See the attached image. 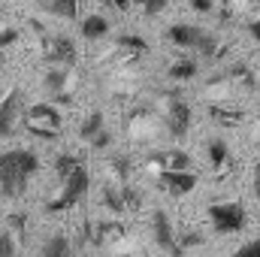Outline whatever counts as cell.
Listing matches in <instances>:
<instances>
[{"label":"cell","instance_id":"1","mask_svg":"<svg viewBox=\"0 0 260 257\" xmlns=\"http://www.w3.org/2000/svg\"><path fill=\"white\" fill-rule=\"evenodd\" d=\"M167 40L176 43L179 49H197L203 58H221L224 55V49L218 46L215 34H209V30H203L197 24H173L167 30Z\"/></svg>","mask_w":260,"mask_h":257},{"label":"cell","instance_id":"2","mask_svg":"<svg viewBox=\"0 0 260 257\" xmlns=\"http://www.w3.org/2000/svg\"><path fill=\"white\" fill-rule=\"evenodd\" d=\"M0 173L18 179V182H30L40 173V157L27 148H9L0 151Z\"/></svg>","mask_w":260,"mask_h":257},{"label":"cell","instance_id":"3","mask_svg":"<svg viewBox=\"0 0 260 257\" xmlns=\"http://www.w3.org/2000/svg\"><path fill=\"white\" fill-rule=\"evenodd\" d=\"M209 221H212V227H215L218 233H239V230H245V224H248V212H245V206L236 203V200H230V203H215V206H209Z\"/></svg>","mask_w":260,"mask_h":257},{"label":"cell","instance_id":"4","mask_svg":"<svg viewBox=\"0 0 260 257\" xmlns=\"http://www.w3.org/2000/svg\"><path fill=\"white\" fill-rule=\"evenodd\" d=\"M88 188H91V176H88V170L85 167H79L70 179L64 182V188H61V197H55V200H49L46 203V212H67V209H73L85 194H88Z\"/></svg>","mask_w":260,"mask_h":257},{"label":"cell","instance_id":"5","mask_svg":"<svg viewBox=\"0 0 260 257\" xmlns=\"http://www.w3.org/2000/svg\"><path fill=\"white\" fill-rule=\"evenodd\" d=\"M21 109H24V94H21V88H12L0 103V139L15 136L18 121H21Z\"/></svg>","mask_w":260,"mask_h":257},{"label":"cell","instance_id":"6","mask_svg":"<svg viewBox=\"0 0 260 257\" xmlns=\"http://www.w3.org/2000/svg\"><path fill=\"white\" fill-rule=\"evenodd\" d=\"M151 233H154V242L160 251H167L170 257H182V248L176 242V230H173V221L164 209H154L151 215Z\"/></svg>","mask_w":260,"mask_h":257},{"label":"cell","instance_id":"7","mask_svg":"<svg viewBox=\"0 0 260 257\" xmlns=\"http://www.w3.org/2000/svg\"><path fill=\"white\" fill-rule=\"evenodd\" d=\"M148 164H154L157 170L154 173H194V160L191 154L173 148V151H154L148 157Z\"/></svg>","mask_w":260,"mask_h":257},{"label":"cell","instance_id":"8","mask_svg":"<svg viewBox=\"0 0 260 257\" xmlns=\"http://www.w3.org/2000/svg\"><path fill=\"white\" fill-rule=\"evenodd\" d=\"M170 97L173 100H170V109H167V130L176 139H182L191 130V106L185 100H179V94H170Z\"/></svg>","mask_w":260,"mask_h":257},{"label":"cell","instance_id":"9","mask_svg":"<svg viewBox=\"0 0 260 257\" xmlns=\"http://www.w3.org/2000/svg\"><path fill=\"white\" fill-rule=\"evenodd\" d=\"M46 61L55 64L58 70L76 64V43L70 37H52L46 40Z\"/></svg>","mask_w":260,"mask_h":257},{"label":"cell","instance_id":"10","mask_svg":"<svg viewBox=\"0 0 260 257\" xmlns=\"http://www.w3.org/2000/svg\"><path fill=\"white\" fill-rule=\"evenodd\" d=\"M157 182L176 197H185L197 188V176L194 173H157Z\"/></svg>","mask_w":260,"mask_h":257},{"label":"cell","instance_id":"11","mask_svg":"<svg viewBox=\"0 0 260 257\" xmlns=\"http://www.w3.org/2000/svg\"><path fill=\"white\" fill-rule=\"evenodd\" d=\"M27 118H30V124H40V127H46V130H58V133H61V112H58L52 103H37V106H30V109H27Z\"/></svg>","mask_w":260,"mask_h":257},{"label":"cell","instance_id":"12","mask_svg":"<svg viewBox=\"0 0 260 257\" xmlns=\"http://www.w3.org/2000/svg\"><path fill=\"white\" fill-rule=\"evenodd\" d=\"M121 236H124V224L121 221H100V224H94L91 242L94 245H109V242H118Z\"/></svg>","mask_w":260,"mask_h":257},{"label":"cell","instance_id":"13","mask_svg":"<svg viewBox=\"0 0 260 257\" xmlns=\"http://www.w3.org/2000/svg\"><path fill=\"white\" fill-rule=\"evenodd\" d=\"M40 257H73V242L67 239L64 233H55L43 242V251Z\"/></svg>","mask_w":260,"mask_h":257},{"label":"cell","instance_id":"14","mask_svg":"<svg viewBox=\"0 0 260 257\" xmlns=\"http://www.w3.org/2000/svg\"><path fill=\"white\" fill-rule=\"evenodd\" d=\"M79 30H82L85 40H100V37L109 34V21L103 15H85L82 24H79Z\"/></svg>","mask_w":260,"mask_h":257},{"label":"cell","instance_id":"15","mask_svg":"<svg viewBox=\"0 0 260 257\" xmlns=\"http://www.w3.org/2000/svg\"><path fill=\"white\" fill-rule=\"evenodd\" d=\"M209 115H212L218 124H224V127H236V124L245 118V112H242V109H230V106H221V103L209 106Z\"/></svg>","mask_w":260,"mask_h":257},{"label":"cell","instance_id":"16","mask_svg":"<svg viewBox=\"0 0 260 257\" xmlns=\"http://www.w3.org/2000/svg\"><path fill=\"white\" fill-rule=\"evenodd\" d=\"M79 167H85L79 154H70V151H64V154H58V157H55V173H58V179H61V182H67V179H70Z\"/></svg>","mask_w":260,"mask_h":257},{"label":"cell","instance_id":"17","mask_svg":"<svg viewBox=\"0 0 260 257\" xmlns=\"http://www.w3.org/2000/svg\"><path fill=\"white\" fill-rule=\"evenodd\" d=\"M197 73H200V67H197L194 58H182V61H176V64L167 70V76L176 79V82H191Z\"/></svg>","mask_w":260,"mask_h":257},{"label":"cell","instance_id":"18","mask_svg":"<svg viewBox=\"0 0 260 257\" xmlns=\"http://www.w3.org/2000/svg\"><path fill=\"white\" fill-rule=\"evenodd\" d=\"M103 112H91L85 121H82V127H79V136L85 139V142H94L100 133H103Z\"/></svg>","mask_w":260,"mask_h":257},{"label":"cell","instance_id":"19","mask_svg":"<svg viewBox=\"0 0 260 257\" xmlns=\"http://www.w3.org/2000/svg\"><path fill=\"white\" fill-rule=\"evenodd\" d=\"M43 9L52 12V15H61V18H76L79 15L76 0H43Z\"/></svg>","mask_w":260,"mask_h":257},{"label":"cell","instance_id":"20","mask_svg":"<svg viewBox=\"0 0 260 257\" xmlns=\"http://www.w3.org/2000/svg\"><path fill=\"white\" fill-rule=\"evenodd\" d=\"M27 191V182H18L6 173H0V200H12V197H21Z\"/></svg>","mask_w":260,"mask_h":257},{"label":"cell","instance_id":"21","mask_svg":"<svg viewBox=\"0 0 260 257\" xmlns=\"http://www.w3.org/2000/svg\"><path fill=\"white\" fill-rule=\"evenodd\" d=\"M206 151H209V160H212L215 167H224V164H227V157H230V151H227V142H224V139H209V142H206Z\"/></svg>","mask_w":260,"mask_h":257},{"label":"cell","instance_id":"22","mask_svg":"<svg viewBox=\"0 0 260 257\" xmlns=\"http://www.w3.org/2000/svg\"><path fill=\"white\" fill-rule=\"evenodd\" d=\"M43 85H46L55 97H58V94H64L67 73H64V70H58V67H55V70H49V73H46V79H43Z\"/></svg>","mask_w":260,"mask_h":257},{"label":"cell","instance_id":"23","mask_svg":"<svg viewBox=\"0 0 260 257\" xmlns=\"http://www.w3.org/2000/svg\"><path fill=\"white\" fill-rule=\"evenodd\" d=\"M103 206H106L109 212L121 215V212H124V200H121V191H115V188H103Z\"/></svg>","mask_w":260,"mask_h":257},{"label":"cell","instance_id":"24","mask_svg":"<svg viewBox=\"0 0 260 257\" xmlns=\"http://www.w3.org/2000/svg\"><path fill=\"white\" fill-rule=\"evenodd\" d=\"M118 46H121V49H127V52H145V49H148V43H145L142 37H133V34L118 37Z\"/></svg>","mask_w":260,"mask_h":257},{"label":"cell","instance_id":"25","mask_svg":"<svg viewBox=\"0 0 260 257\" xmlns=\"http://www.w3.org/2000/svg\"><path fill=\"white\" fill-rule=\"evenodd\" d=\"M176 242H179V248L185 251V248H194V245H203V236H200L197 230H185V233H176Z\"/></svg>","mask_w":260,"mask_h":257},{"label":"cell","instance_id":"26","mask_svg":"<svg viewBox=\"0 0 260 257\" xmlns=\"http://www.w3.org/2000/svg\"><path fill=\"white\" fill-rule=\"evenodd\" d=\"M0 257H15V236L9 230L0 233Z\"/></svg>","mask_w":260,"mask_h":257},{"label":"cell","instance_id":"27","mask_svg":"<svg viewBox=\"0 0 260 257\" xmlns=\"http://www.w3.org/2000/svg\"><path fill=\"white\" fill-rule=\"evenodd\" d=\"M121 200H124V209H139V206H142V197H139V191H133L130 185H124V188H121Z\"/></svg>","mask_w":260,"mask_h":257},{"label":"cell","instance_id":"28","mask_svg":"<svg viewBox=\"0 0 260 257\" xmlns=\"http://www.w3.org/2000/svg\"><path fill=\"white\" fill-rule=\"evenodd\" d=\"M27 127V133H34V136H40V139H58V130H46V127H40V124H24Z\"/></svg>","mask_w":260,"mask_h":257},{"label":"cell","instance_id":"29","mask_svg":"<svg viewBox=\"0 0 260 257\" xmlns=\"http://www.w3.org/2000/svg\"><path fill=\"white\" fill-rule=\"evenodd\" d=\"M233 257H260V245H257V239H251V242H245L239 251Z\"/></svg>","mask_w":260,"mask_h":257},{"label":"cell","instance_id":"30","mask_svg":"<svg viewBox=\"0 0 260 257\" xmlns=\"http://www.w3.org/2000/svg\"><path fill=\"white\" fill-rule=\"evenodd\" d=\"M112 167H115L118 179L124 182V179H127V173H130V160H127V157H112Z\"/></svg>","mask_w":260,"mask_h":257},{"label":"cell","instance_id":"31","mask_svg":"<svg viewBox=\"0 0 260 257\" xmlns=\"http://www.w3.org/2000/svg\"><path fill=\"white\" fill-rule=\"evenodd\" d=\"M15 40H18V30H15V27H3V30H0V49L12 46Z\"/></svg>","mask_w":260,"mask_h":257},{"label":"cell","instance_id":"32","mask_svg":"<svg viewBox=\"0 0 260 257\" xmlns=\"http://www.w3.org/2000/svg\"><path fill=\"white\" fill-rule=\"evenodd\" d=\"M91 145H94L97 151H103V148H109V145H112V136H109V130H103V133H100V136H97V139H94Z\"/></svg>","mask_w":260,"mask_h":257},{"label":"cell","instance_id":"33","mask_svg":"<svg viewBox=\"0 0 260 257\" xmlns=\"http://www.w3.org/2000/svg\"><path fill=\"white\" fill-rule=\"evenodd\" d=\"M24 218H27V215H21V212H12V215H9V227L21 233V230H24V224H27Z\"/></svg>","mask_w":260,"mask_h":257},{"label":"cell","instance_id":"34","mask_svg":"<svg viewBox=\"0 0 260 257\" xmlns=\"http://www.w3.org/2000/svg\"><path fill=\"white\" fill-rule=\"evenodd\" d=\"M164 6H167V0H154V3H145V6H142V12H145V15H157Z\"/></svg>","mask_w":260,"mask_h":257},{"label":"cell","instance_id":"35","mask_svg":"<svg viewBox=\"0 0 260 257\" xmlns=\"http://www.w3.org/2000/svg\"><path fill=\"white\" fill-rule=\"evenodd\" d=\"M191 6H194L197 12H209V9H212V3H209V0H191Z\"/></svg>","mask_w":260,"mask_h":257},{"label":"cell","instance_id":"36","mask_svg":"<svg viewBox=\"0 0 260 257\" xmlns=\"http://www.w3.org/2000/svg\"><path fill=\"white\" fill-rule=\"evenodd\" d=\"M248 34H251V37H254V40L260 43V18H254V21L248 24Z\"/></svg>","mask_w":260,"mask_h":257},{"label":"cell","instance_id":"37","mask_svg":"<svg viewBox=\"0 0 260 257\" xmlns=\"http://www.w3.org/2000/svg\"><path fill=\"white\" fill-rule=\"evenodd\" d=\"M254 197L260 200V164L254 167Z\"/></svg>","mask_w":260,"mask_h":257},{"label":"cell","instance_id":"38","mask_svg":"<svg viewBox=\"0 0 260 257\" xmlns=\"http://www.w3.org/2000/svg\"><path fill=\"white\" fill-rule=\"evenodd\" d=\"M257 245H260V239H257Z\"/></svg>","mask_w":260,"mask_h":257},{"label":"cell","instance_id":"39","mask_svg":"<svg viewBox=\"0 0 260 257\" xmlns=\"http://www.w3.org/2000/svg\"><path fill=\"white\" fill-rule=\"evenodd\" d=\"M257 145H260V142H257Z\"/></svg>","mask_w":260,"mask_h":257}]
</instances>
